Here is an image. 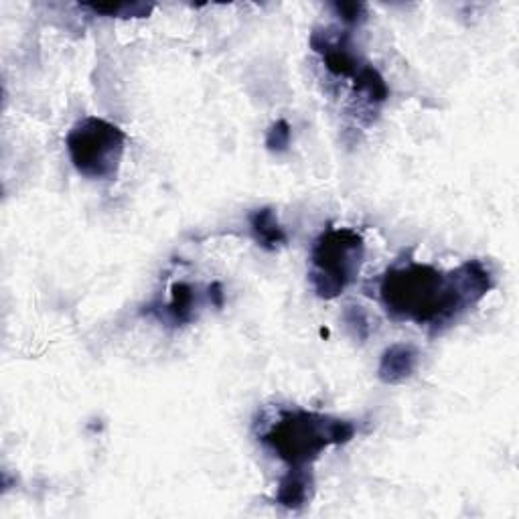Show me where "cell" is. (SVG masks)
I'll list each match as a JSON object with an SVG mask.
<instances>
[{"instance_id":"1","label":"cell","mask_w":519,"mask_h":519,"mask_svg":"<svg viewBox=\"0 0 519 519\" xmlns=\"http://www.w3.org/2000/svg\"><path fill=\"white\" fill-rule=\"evenodd\" d=\"M491 288V270L479 260H469L449 274L408 262L384 274L380 299L394 319L440 329L475 307Z\"/></svg>"},{"instance_id":"2","label":"cell","mask_w":519,"mask_h":519,"mask_svg":"<svg viewBox=\"0 0 519 519\" xmlns=\"http://www.w3.org/2000/svg\"><path fill=\"white\" fill-rule=\"evenodd\" d=\"M353 436L355 426L349 420L309 410H286L262 434V442L288 469H309L321 453L347 444Z\"/></svg>"},{"instance_id":"3","label":"cell","mask_w":519,"mask_h":519,"mask_svg":"<svg viewBox=\"0 0 519 519\" xmlns=\"http://www.w3.org/2000/svg\"><path fill=\"white\" fill-rule=\"evenodd\" d=\"M69 159L80 175L92 181H112L126 151V134L112 122L88 116L65 138Z\"/></svg>"},{"instance_id":"4","label":"cell","mask_w":519,"mask_h":519,"mask_svg":"<svg viewBox=\"0 0 519 519\" xmlns=\"http://www.w3.org/2000/svg\"><path fill=\"white\" fill-rule=\"evenodd\" d=\"M365 256L363 238L349 228L323 232L311 252V282L325 301H333L357 278Z\"/></svg>"},{"instance_id":"5","label":"cell","mask_w":519,"mask_h":519,"mask_svg":"<svg viewBox=\"0 0 519 519\" xmlns=\"http://www.w3.org/2000/svg\"><path fill=\"white\" fill-rule=\"evenodd\" d=\"M311 47L323 57V63L329 73L337 78H349L351 82L357 78V73L367 65L351 47L347 33L315 31L311 35Z\"/></svg>"},{"instance_id":"6","label":"cell","mask_w":519,"mask_h":519,"mask_svg":"<svg viewBox=\"0 0 519 519\" xmlns=\"http://www.w3.org/2000/svg\"><path fill=\"white\" fill-rule=\"evenodd\" d=\"M313 489H315V479L309 469H288L278 483L276 503L296 511L311 501Z\"/></svg>"},{"instance_id":"7","label":"cell","mask_w":519,"mask_h":519,"mask_svg":"<svg viewBox=\"0 0 519 519\" xmlns=\"http://www.w3.org/2000/svg\"><path fill=\"white\" fill-rule=\"evenodd\" d=\"M418 363V351L412 345H392L384 351L378 376L384 384H402L406 382L416 369Z\"/></svg>"},{"instance_id":"8","label":"cell","mask_w":519,"mask_h":519,"mask_svg":"<svg viewBox=\"0 0 519 519\" xmlns=\"http://www.w3.org/2000/svg\"><path fill=\"white\" fill-rule=\"evenodd\" d=\"M250 230L254 234V240L258 242V246H262L264 250H278L282 246H286L288 236L284 232V228L280 226V221L274 213L272 207H262L250 213Z\"/></svg>"},{"instance_id":"9","label":"cell","mask_w":519,"mask_h":519,"mask_svg":"<svg viewBox=\"0 0 519 519\" xmlns=\"http://www.w3.org/2000/svg\"><path fill=\"white\" fill-rule=\"evenodd\" d=\"M197 307V290L191 284L175 282L171 286V301L165 307H161V319L175 327H181L195 319Z\"/></svg>"},{"instance_id":"10","label":"cell","mask_w":519,"mask_h":519,"mask_svg":"<svg viewBox=\"0 0 519 519\" xmlns=\"http://www.w3.org/2000/svg\"><path fill=\"white\" fill-rule=\"evenodd\" d=\"M96 15L104 17H118V19H142L153 13L155 5L144 3H118V5H86Z\"/></svg>"},{"instance_id":"11","label":"cell","mask_w":519,"mask_h":519,"mask_svg":"<svg viewBox=\"0 0 519 519\" xmlns=\"http://www.w3.org/2000/svg\"><path fill=\"white\" fill-rule=\"evenodd\" d=\"M290 136H292V130H290V124L286 120H276L268 134H266V146L270 153H284L286 148L290 146Z\"/></svg>"},{"instance_id":"12","label":"cell","mask_w":519,"mask_h":519,"mask_svg":"<svg viewBox=\"0 0 519 519\" xmlns=\"http://www.w3.org/2000/svg\"><path fill=\"white\" fill-rule=\"evenodd\" d=\"M333 9L349 25L363 23L367 17V7L363 3H335Z\"/></svg>"},{"instance_id":"13","label":"cell","mask_w":519,"mask_h":519,"mask_svg":"<svg viewBox=\"0 0 519 519\" xmlns=\"http://www.w3.org/2000/svg\"><path fill=\"white\" fill-rule=\"evenodd\" d=\"M207 296H209V303L217 309L224 307V301H226V294H224V286H221L219 282H213L209 284L207 288Z\"/></svg>"}]
</instances>
